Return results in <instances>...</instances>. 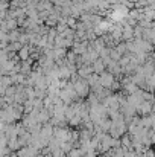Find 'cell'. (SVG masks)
I'll use <instances>...</instances> for the list:
<instances>
[{
  "mask_svg": "<svg viewBox=\"0 0 155 157\" xmlns=\"http://www.w3.org/2000/svg\"><path fill=\"white\" fill-rule=\"evenodd\" d=\"M111 81H113L111 75H104V78H102V82L104 84H111Z\"/></svg>",
  "mask_w": 155,
  "mask_h": 157,
  "instance_id": "obj_1",
  "label": "cell"
},
{
  "mask_svg": "<svg viewBox=\"0 0 155 157\" xmlns=\"http://www.w3.org/2000/svg\"><path fill=\"white\" fill-rule=\"evenodd\" d=\"M20 57H21V58H26V57H27V49H26V47H23V49L20 50Z\"/></svg>",
  "mask_w": 155,
  "mask_h": 157,
  "instance_id": "obj_2",
  "label": "cell"
}]
</instances>
